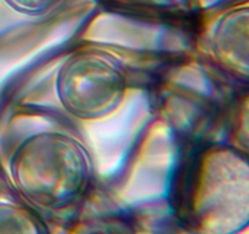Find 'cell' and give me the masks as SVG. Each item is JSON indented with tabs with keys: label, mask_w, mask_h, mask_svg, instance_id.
Wrapping results in <instances>:
<instances>
[{
	"label": "cell",
	"mask_w": 249,
	"mask_h": 234,
	"mask_svg": "<svg viewBox=\"0 0 249 234\" xmlns=\"http://www.w3.org/2000/svg\"><path fill=\"white\" fill-rule=\"evenodd\" d=\"M0 234H39V231L23 209L0 204Z\"/></svg>",
	"instance_id": "5b68a950"
},
{
	"label": "cell",
	"mask_w": 249,
	"mask_h": 234,
	"mask_svg": "<svg viewBox=\"0 0 249 234\" xmlns=\"http://www.w3.org/2000/svg\"><path fill=\"white\" fill-rule=\"evenodd\" d=\"M236 119V134L243 150H249V100L243 102Z\"/></svg>",
	"instance_id": "52a82bcc"
},
{
	"label": "cell",
	"mask_w": 249,
	"mask_h": 234,
	"mask_svg": "<svg viewBox=\"0 0 249 234\" xmlns=\"http://www.w3.org/2000/svg\"><path fill=\"white\" fill-rule=\"evenodd\" d=\"M211 56L225 72L249 80V6L224 14L211 34Z\"/></svg>",
	"instance_id": "277c9868"
},
{
	"label": "cell",
	"mask_w": 249,
	"mask_h": 234,
	"mask_svg": "<svg viewBox=\"0 0 249 234\" xmlns=\"http://www.w3.org/2000/svg\"><path fill=\"white\" fill-rule=\"evenodd\" d=\"M11 9L19 14L36 16L45 14L50 10L57 0H4Z\"/></svg>",
	"instance_id": "8992f818"
},
{
	"label": "cell",
	"mask_w": 249,
	"mask_h": 234,
	"mask_svg": "<svg viewBox=\"0 0 249 234\" xmlns=\"http://www.w3.org/2000/svg\"><path fill=\"white\" fill-rule=\"evenodd\" d=\"M126 87L124 65L104 49L75 50L60 66L55 80L63 109L82 119H99L116 111Z\"/></svg>",
	"instance_id": "3957f363"
},
{
	"label": "cell",
	"mask_w": 249,
	"mask_h": 234,
	"mask_svg": "<svg viewBox=\"0 0 249 234\" xmlns=\"http://www.w3.org/2000/svg\"><path fill=\"white\" fill-rule=\"evenodd\" d=\"M17 192L43 209H63L83 196L91 178V161L73 136L43 132L24 139L10 160Z\"/></svg>",
	"instance_id": "7a4b0ae2"
},
{
	"label": "cell",
	"mask_w": 249,
	"mask_h": 234,
	"mask_svg": "<svg viewBox=\"0 0 249 234\" xmlns=\"http://www.w3.org/2000/svg\"><path fill=\"white\" fill-rule=\"evenodd\" d=\"M0 194H1V183H0Z\"/></svg>",
	"instance_id": "ba28073f"
},
{
	"label": "cell",
	"mask_w": 249,
	"mask_h": 234,
	"mask_svg": "<svg viewBox=\"0 0 249 234\" xmlns=\"http://www.w3.org/2000/svg\"><path fill=\"white\" fill-rule=\"evenodd\" d=\"M173 207L192 234H241L249 228V154L208 144L185 157L173 184Z\"/></svg>",
	"instance_id": "6da1fadb"
}]
</instances>
